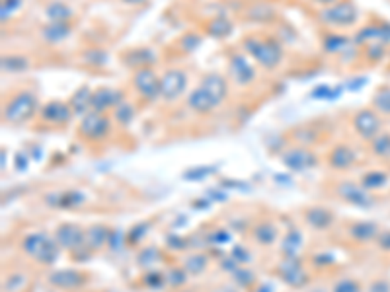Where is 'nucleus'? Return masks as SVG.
<instances>
[{
	"mask_svg": "<svg viewBox=\"0 0 390 292\" xmlns=\"http://www.w3.org/2000/svg\"><path fill=\"white\" fill-rule=\"evenodd\" d=\"M375 244L383 252H390V230H381V234H379V238L375 240Z\"/></svg>",
	"mask_w": 390,
	"mask_h": 292,
	"instance_id": "42",
	"label": "nucleus"
},
{
	"mask_svg": "<svg viewBox=\"0 0 390 292\" xmlns=\"http://www.w3.org/2000/svg\"><path fill=\"white\" fill-rule=\"evenodd\" d=\"M18 247L30 261L38 263L41 267H49L57 261L61 254V247L55 242L53 234H47L45 230H30L26 232L18 242Z\"/></svg>",
	"mask_w": 390,
	"mask_h": 292,
	"instance_id": "1",
	"label": "nucleus"
},
{
	"mask_svg": "<svg viewBox=\"0 0 390 292\" xmlns=\"http://www.w3.org/2000/svg\"><path fill=\"white\" fill-rule=\"evenodd\" d=\"M306 292H328V291H326V288H320V286H318V288H310V291H306Z\"/></svg>",
	"mask_w": 390,
	"mask_h": 292,
	"instance_id": "46",
	"label": "nucleus"
},
{
	"mask_svg": "<svg viewBox=\"0 0 390 292\" xmlns=\"http://www.w3.org/2000/svg\"><path fill=\"white\" fill-rule=\"evenodd\" d=\"M359 18V10L352 0H337L334 4L322 6L318 10V20L332 30H345L352 28Z\"/></svg>",
	"mask_w": 390,
	"mask_h": 292,
	"instance_id": "4",
	"label": "nucleus"
},
{
	"mask_svg": "<svg viewBox=\"0 0 390 292\" xmlns=\"http://www.w3.org/2000/svg\"><path fill=\"white\" fill-rule=\"evenodd\" d=\"M250 236H252V240L258 244V246L261 247H271L273 244H277V240H279V228H277V225L273 222V220H260V222H256V225L252 226V232H250Z\"/></svg>",
	"mask_w": 390,
	"mask_h": 292,
	"instance_id": "22",
	"label": "nucleus"
},
{
	"mask_svg": "<svg viewBox=\"0 0 390 292\" xmlns=\"http://www.w3.org/2000/svg\"><path fill=\"white\" fill-rule=\"evenodd\" d=\"M229 70L237 86H250L256 80V68L244 53H230Z\"/></svg>",
	"mask_w": 390,
	"mask_h": 292,
	"instance_id": "17",
	"label": "nucleus"
},
{
	"mask_svg": "<svg viewBox=\"0 0 390 292\" xmlns=\"http://www.w3.org/2000/svg\"><path fill=\"white\" fill-rule=\"evenodd\" d=\"M365 292H390V281H386V279H375V281L369 283Z\"/></svg>",
	"mask_w": 390,
	"mask_h": 292,
	"instance_id": "41",
	"label": "nucleus"
},
{
	"mask_svg": "<svg viewBox=\"0 0 390 292\" xmlns=\"http://www.w3.org/2000/svg\"><path fill=\"white\" fill-rule=\"evenodd\" d=\"M199 43H201V38H199V36H193V33L184 36V38L180 39V45H182L184 53H192L193 49H197Z\"/></svg>",
	"mask_w": 390,
	"mask_h": 292,
	"instance_id": "40",
	"label": "nucleus"
},
{
	"mask_svg": "<svg viewBox=\"0 0 390 292\" xmlns=\"http://www.w3.org/2000/svg\"><path fill=\"white\" fill-rule=\"evenodd\" d=\"M121 2H125V4H143L145 0H121Z\"/></svg>",
	"mask_w": 390,
	"mask_h": 292,
	"instance_id": "44",
	"label": "nucleus"
},
{
	"mask_svg": "<svg viewBox=\"0 0 390 292\" xmlns=\"http://www.w3.org/2000/svg\"><path fill=\"white\" fill-rule=\"evenodd\" d=\"M332 292H365V288L361 286V283L357 281V279L342 277V279H337L336 283H334Z\"/></svg>",
	"mask_w": 390,
	"mask_h": 292,
	"instance_id": "38",
	"label": "nucleus"
},
{
	"mask_svg": "<svg viewBox=\"0 0 390 292\" xmlns=\"http://www.w3.org/2000/svg\"><path fill=\"white\" fill-rule=\"evenodd\" d=\"M28 68H30V59L23 57V55L12 53V55H4V57H2V70H4V72L14 75V72H23V70H28Z\"/></svg>",
	"mask_w": 390,
	"mask_h": 292,
	"instance_id": "32",
	"label": "nucleus"
},
{
	"mask_svg": "<svg viewBox=\"0 0 390 292\" xmlns=\"http://www.w3.org/2000/svg\"><path fill=\"white\" fill-rule=\"evenodd\" d=\"M303 236L298 230H291V232L285 236L283 240V257H298V252H300V247H303V240H300Z\"/></svg>",
	"mask_w": 390,
	"mask_h": 292,
	"instance_id": "35",
	"label": "nucleus"
},
{
	"mask_svg": "<svg viewBox=\"0 0 390 292\" xmlns=\"http://www.w3.org/2000/svg\"><path fill=\"white\" fill-rule=\"evenodd\" d=\"M381 226L377 225L375 220H355L347 228V238L353 242V244H359V246H365V244H371L379 238L381 234Z\"/></svg>",
	"mask_w": 390,
	"mask_h": 292,
	"instance_id": "18",
	"label": "nucleus"
},
{
	"mask_svg": "<svg viewBox=\"0 0 390 292\" xmlns=\"http://www.w3.org/2000/svg\"><path fill=\"white\" fill-rule=\"evenodd\" d=\"M242 51L250 59L266 70H273L285 59V51L276 38H264V36H248L242 41Z\"/></svg>",
	"mask_w": 390,
	"mask_h": 292,
	"instance_id": "2",
	"label": "nucleus"
},
{
	"mask_svg": "<svg viewBox=\"0 0 390 292\" xmlns=\"http://www.w3.org/2000/svg\"><path fill=\"white\" fill-rule=\"evenodd\" d=\"M357 152L352 144L337 143L336 146H332L326 156V162L334 170V172H350L357 166Z\"/></svg>",
	"mask_w": 390,
	"mask_h": 292,
	"instance_id": "15",
	"label": "nucleus"
},
{
	"mask_svg": "<svg viewBox=\"0 0 390 292\" xmlns=\"http://www.w3.org/2000/svg\"><path fill=\"white\" fill-rule=\"evenodd\" d=\"M359 183L373 193V191H379V189H383L389 183V173L381 172V170H371V172L361 175Z\"/></svg>",
	"mask_w": 390,
	"mask_h": 292,
	"instance_id": "31",
	"label": "nucleus"
},
{
	"mask_svg": "<svg viewBox=\"0 0 390 292\" xmlns=\"http://www.w3.org/2000/svg\"><path fill=\"white\" fill-rule=\"evenodd\" d=\"M373 109L383 117H390V86H381L373 94Z\"/></svg>",
	"mask_w": 390,
	"mask_h": 292,
	"instance_id": "33",
	"label": "nucleus"
},
{
	"mask_svg": "<svg viewBox=\"0 0 390 292\" xmlns=\"http://www.w3.org/2000/svg\"><path fill=\"white\" fill-rule=\"evenodd\" d=\"M281 162L291 172H308V170H313V168L318 166L320 158L310 146L295 144L291 148H285L281 152Z\"/></svg>",
	"mask_w": 390,
	"mask_h": 292,
	"instance_id": "10",
	"label": "nucleus"
},
{
	"mask_svg": "<svg viewBox=\"0 0 390 292\" xmlns=\"http://www.w3.org/2000/svg\"><path fill=\"white\" fill-rule=\"evenodd\" d=\"M188 72L184 68H168L161 76V99L166 104H174L188 90Z\"/></svg>",
	"mask_w": 390,
	"mask_h": 292,
	"instance_id": "11",
	"label": "nucleus"
},
{
	"mask_svg": "<svg viewBox=\"0 0 390 292\" xmlns=\"http://www.w3.org/2000/svg\"><path fill=\"white\" fill-rule=\"evenodd\" d=\"M277 277L291 288H303L310 281L308 271L305 269L298 257H283V261L277 265Z\"/></svg>",
	"mask_w": 390,
	"mask_h": 292,
	"instance_id": "14",
	"label": "nucleus"
},
{
	"mask_svg": "<svg viewBox=\"0 0 390 292\" xmlns=\"http://www.w3.org/2000/svg\"><path fill=\"white\" fill-rule=\"evenodd\" d=\"M334 193L337 199H342L353 207H359V209H373L377 205L375 193H371L369 189L363 188L359 181H337L334 185Z\"/></svg>",
	"mask_w": 390,
	"mask_h": 292,
	"instance_id": "6",
	"label": "nucleus"
},
{
	"mask_svg": "<svg viewBox=\"0 0 390 292\" xmlns=\"http://www.w3.org/2000/svg\"><path fill=\"white\" fill-rule=\"evenodd\" d=\"M273 16H276V12L268 4H254V6H250V12H248V18L254 22H268Z\"/></svg>",
	"mask_w": 390,
	"mask_h": 292,
	"instance_id": "39",
	"label": "nucleus"
},
{
	"mask_svg": "<svg viewBox=\"0 0 390 292\" xmlns=\"http://www.w3.org/2000/svg\"><path fill=\"white\" fill-rule=\"evenodd\" d=\"M389 55V47L383 45V43H367L365 45V59L371 63V65H379V63H383L384 57Z\"/></svg>",
	"mask_w": 390,
	"mask_h": 292,
	"instance_id": "37",
	"label": "nucleus"
},
{
	"mask_svg": "<svg viewBox=\"0 0 390 292\" xmlns=\"http://www.w3.org/2000/svg\"><path fill=\"white\" fill-rule=\"evenodd\" d=\"M185 104H188V107H190L193 113H199V115H207V113L215 112V109L219 107V104L215 102L213 96H211L203 86L193 88V90L188 94Z\"/></svg>",
	"mask_w": 390,
	"mask_h": 292,
	"instance_id": "20",
	"label": "nucleus"
},
{
	"mask_svg": "<svg viewBox=\"0 0 390 292\" xmlns=\"http://www.w3.org/2000/svg\"><path fill=\"white\" fill-rule=\"evenodd\" d=\"M47 283L57 291L75 292L90 283V275L82 269H55L47 275Z\"/></svg>",
	"mask_w": 390,
	"mask_h": 292,
	"instance_id": "12",
	"label": "nucleus"
},
{
	"mask_svg": "<svg viewBox=\"0 0 390 292\" xmlns=\"http://www.w3.org/2000/svg\"><path fill=\"white\" fill-rule=\"evenodd\" d=\"M39 121L47 125V127H65L69 125L72 117H75V112L70 107L69 102H63V99H51L47 104L41 105L39 109Z\"/></svg>",
	"mask_w": 390,
	"mask_h": 292,
	"instance_id": "13",
	"label": "nucleus"
},
{
	"mask_svg": "<svg viewBox=\"0 0 390 292\" xmlns=\"http://www.w3.org/2000/svg\"><path fill=\"white\" fill-rule=\"evenodd\" d=\"M135 105L131 104L129 99H125L123 104H119L117 107L114 109V119L121 125V127H127L129 123H133V119H135Z\"/></svg>",
	"mask_w": 390,
	"mask_h": 292,
	"instance_id": "34",
	"label": "nucleus"
},
{
	"mask_svg": "<svg viewBox=\"0 0 390 292\" xmlns=\"http://www.w3.org/2000/svg\"><path fill=\"white\" fill-rule=\"evenodd\" d=\"M70 33H72V28H70V23L65 22H47L43 28H41V39L49 43V45H57V43H61L65 39L69 38Z\"/></svg>",
	"mask_w": 390,
	"mask_h": 292,
	"instance_id": "25",
	"label": "nucleus"
},
{
	"mask_svg": "<svg viewBox=\"0 0 390 292\" xmlns=\"http://www.w3.org/2000/svg\"><path fill=\"white\" fill-rule=\"evenodd\" d=\"M112 133V119L102 112H88L80 117L78 123V136L86 143H102Z\"/></svg>",
	"mask_w": 390,
	"mask_h": 292,
	"instance_id": "5",
	"label": "nucleus"
},
{
	"mask_svg": "<svg viewBox=\"0 0 390 292\" xmlns=\"http://www.w3.org/2000/svg\"><path fill=\"white\" fill-rule=\"evenodd\" d=\"M199 86H203L219 105H222V102L229 96V82H227V78L221 72H207L199 80Z\"/></svg>",
	"mask_w": 390,
	"mask_h": 292,
	"instance_id": "21",
	"label": "nucleus"
},
{
	"mask_svg": "<svg viewBox=\"0 0 390 292\" xmlns=\"http://www.w3.org/2000/svg\"><path fill=\"white\" fill-rule=\"evenodd\" d=\"M176 292H197V291H193V288H185V286H182V288H178Z\"/></svg>",
	"mask_w": 390,
	"mask_h": 292,
	"instance_id": "45",
	"label": "nucleus"
},
{
	"mask_svg": "<svg viewBox=\"0 0 390 292\" xmlns=\"http://www.w3.org/2000/svg\"><path fill=\"white\" fill-rule=\"evenodd\" d=\"M369 150L371 154L377 156L379 160L390 162V131H383L369 143Z\"/></svg>",
	"mask_w": 390,
	"mask_h": 292,
	"instance_id": "29",
	"label": "nucleus"
},
{
	"mask_svg": "<svg viewBox=\"0 0 390 292\" xmlns=\"http://www.w3.org/2000/svg\"><path fill=\"white\" fill-rule=\"evenodd\" d=\"M389 59H390V49H389Z\"/></svg>",
	"mask_w": 390,
	"mask_h": 292,
	"instance_id": "49",
	"label": "nucleus"
},
{
	"mask_svg": "<svg viewBox=\"0 0 390 292\" xmlns=\"http://www.w3.org/2000/svg\"><path fill=\"white\" fill-rule=\"evenodd\" d=\"M55 242L59 244L61 252H69V254L77 255L82 249L88 252L86 247V228H82L77 222H63L55 228Z\"/></svg>",
	"mask_w": 390,
	"mask_h": 292,
	"instance_id": "8",
	"label": "nucleus"
},
{
	"mask_svg": "<svg viewBox=\"0 0 390 292\" xmlns=\"http://www.w3.org/2000/svg\"><path fill=\"white\" fill-rule=\"evenodd\" d=\"M314 4H318V6H328V4H334L337 0H313Z\"/></svg>",
	"mask_w": 390,
	"mask_h": 292,
	"instance_id": "43",
	"label": "nucleus"
},
{
	"mask_svg": "<svg viewBox=\"0 0 390 292\" xmlns=\"http://www.w3.org/2000/svg\"><path fill=\"white\" fill-rule=\"evenodd\" d=\"M92 92L88 86H80L72 96H70V107H72V112L78 117H85L86 113L92 112Z\"/></svg>",
	"mask_w": 390,
	"mask_h": 292,
	"instance_id": "27",
	"label": "nucleus"
},
{
	"mask_svg": "<svg viewBox=\"0 0 390 292\" xmlns=\"http://www.w3.org/2000/svg\"><path fill=\"white\" fill-rule=\"evenodd\" d=\"M38 96L30 90H18L2 105V121L10 127L30 123L38 115Z\"/></svg>",
	"mask_w": 390,
	"mask_h": 292,
	"instance_id": "3",
	"label": "nucleus"
},
{
	"mask_svg": "<svg viewBox=\"0 0 390 292\" xmlns=\"http://www.w3.org/2000/svg\"><path fill=\"white\" fill-rule=\"evenodd\" d=\"M303 220L305 225L314 230V232H326L330 228H334L336 225V212L328 207H320V205H314V207H306L303 210Z\"/></svg>",
	"mask_w": 390,
	"mask_h": 292,
	"instance_id": "16",
	"label": "nucleus"
},
{
	"mask_svg": "<svg viewBox=\"0 0 390 292\" xmlns=\"http://www.w3.org/2000/svg\"><path fill=\"white\" fill-rule=\"evenodd\" d=\"M209 255L195 252V254L185 255L184 261H182V269L188 273V277H201L207 269H209Z\"/></svg>",
	"mask_w": 390,
	"mask_h": 292,
	"instance_id": "26",
	"label": "nucleus"
},
{
	"mask_svg": "<svg viewBox=\"0 0 390 292\" xmlns=\"http://www.w3.org/2000/svg\"><path fill=\"white\" fill-rule=\"evenodd\" d=\"M112 240V230L109 226L102 222H94L86 228V247L88 252H99Z\"/></svg>",
	"mask_w": 390,
	"mask_h": 292,
	"instance_id": "23",
	"label": "nucleus"
},
{
	"mask_svg": "<svg viewBox=\"0 0 390 292\" xmlns=\"http://www.w3.org/2000/svg\"><path fill=\"white\" fill-rule=\"evenodd\" d=\"M232 30H234V23L230 22L229 18H224V16L213 18V20H209V23H207V33L215 39L229 38Z\"/></svg>",
	"mask_w": 390,
	"mask_h": 292,
	"instance_id": "30",
	"label": "nucleus"
},
{
	"mask_svg": "<svg viewBox=\"0 0 390 292\" xmlns=\"http://www.w3.org/2000/svg\"><path fill=\"white\" fill-rule=\"evenodd\" d=\"M222 292H234V291H222Z\"/></svg>",
	"mask_w": 390,
	"mask_h": 292,
	"instance_id": "48",
	"label": "nucleus"
},
{
	"mask_svg": "<svg viewBox=\"0 0 390 292\" xmlns=\"http://www.w3.org/2000/svg\"><path fill=\"white\" fill-rule=\"evenodd\" d=\"M131 84L137 92V96L143 102H154L161 99V76L156 75L153 67L137 68L131 76Z\"/></svg>",
	"mask_w": 390,
	"mask_h": 292,
	"instance_id": "9",
	"label": "nucleus"
},
{
	"mask_svg": "<svg viewBox=\"0 0 390 292\" xmlns=\"http://www.w3.org/2000/svg\"><path fill=\"white\" fill-rule=\"evenodd\" d=\"M350 43V39L345 36H340V33H326L324 36V41H322V47L326 53H342L345 49V45Z\"/></svg>",
	"mask_w": 390,
	"mask_h": 292,
	"instance_id": "36",
	"label": "nucleus"
},
{
	"mask_svg": "<svg viewBox=\"0 0 390 292\" xmlns=\"http://www.w3.org/2000/svg\"><path fill=\"white\" fill-rule=\"evenodd\" d=\"M99 292H117V291H112V288H106V291H99Z\"/></svg>",
	"mask_w": 390,
	"mask_h": 292,
	"instance_id": "47",
	"label": "nucleus"
},
{
	"mask_svg": "<svg viewBox=\"0 0 390 292\" xmlns=\"http://www.w3.org/2000/svg\"><path fill=\"white\" fill-rule=\"evenodd\" d=\"M353 133L359 136L361 141L371 143L379 133H383V115L377 113L373 107H363L353 113L352 117Z\"/></svg>",
	"mask_w": 390,
	"mask_h": 292,
	"instance_id": "7",
	"label": "nucleus"
},
{
	"mask_svg": "<svg viewBox=\"0 0 390 292\" xmlns=\"http://www.w3.org/2000/svg\"><path fill=\"white\" fill-rule=\"evenodd\" d=\"M125 99L127 97H125V92L123 90L104 86V88H98V90L92 92V109L94 112L107 113L109 109H115L117 105L123 104Z\"/></svg>",
	"mask_w": 390,
	"mask_h": 292,
	"instance_id": "19",
	"label": "nucleus"
},
{
	"mask_svg": "<svg viewBox=\"0 0 390 292\" xmlns=\"http://www.w3.org/2000/svg\"><path fill=\"white\" fill-rule=\"evenodd\" d=\"M45 16H47V22H65L70 23L72 20V8L67 4V2H61V0H53V2H49L45 6Z\"/></svg>",
	"mask_w": 390,
	"mask_h": 292,
	"instance_id": "28",
	"label": "nucleus"
},
{
	"mask_svg": "<svg viewBox=\"0 0 390 292\" xmlns=\"http://www.w3.org/2000/svg\"><path fill=\"white\" fill-rule=\"evenodd\" d=\"M31 286V277L28 271L12 269L2 277V292H26Z\"/></svg>",
	"mask_w": 390,
	"mask_h": 292,
	"instance_id": "24",
	"label": "nucleus"
}]
</instances>
